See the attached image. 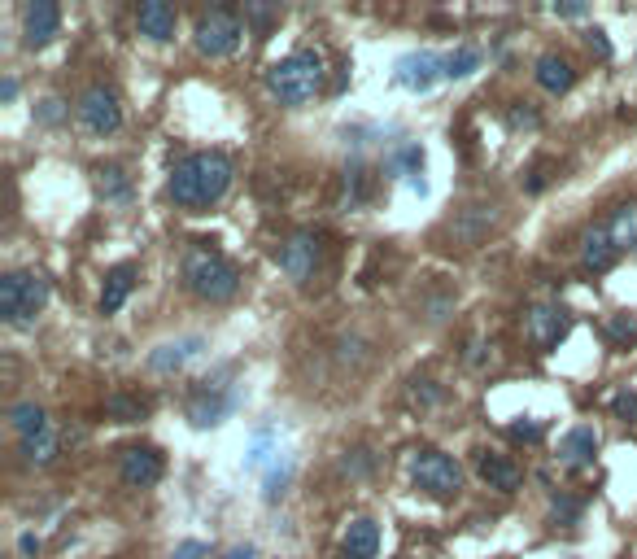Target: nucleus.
Masks as SVG:
<instances>
[{"label": "nucleus", "instance_id": "nucleus-25", "mask_svg": "<svg viewBox=\"0 0 637 559\" xmlns=\"http://www.w3.org/2000/svg\"><path fill=\"white\" fill-rule=\"evenodd\" d=\"M18 455H22V463H31V468H48V463L57 459V428L48 424L44 433L27 437V442L18 446Z\"/></svg>", "mask_w": 637, "mask_h": 559}, {"label": "nucleus", "instance_id": "nucleus-18", "mask_svg": "<svg viewBox=\"0 0 637 559\" xmlns=\"http://www.w3.org/2000/svg\"><path fill=\"white\" fill-rule=\"evenodd\" d=\"M476 472H480V481H485L489 490H498V494H515V490H520V481H524V472L515 468L511 459L489 455V450H480V455H476Z\"/></svg>", "mask_w": 637, "mask_h": 559}, {"label": "nucleus", "instance_id": "nucleus-8", "mask_svg": "<svg viewBox=\"0 0 637 559\" xmlns=\"http://www.w3.org/2000/svg\"><path fill=\"white\" fill-rule=\"evenodd\" d=\"M446 79V57L432 53V49H415V53H402L398 66H393V83L406 92H432L437 83Z\"/></svg>", "mask_w": 637, "mask_h": 559}, {"label": "nucleus", "instance_id": "nucleus-32", "mask_svg": "<svg viewBox=\"0 0 637 559\" xmlns=\"http://www.w3.org/2000/svg\"><path fill=\"white\" fill-rule=\"evenodd\" d=\"M581 498H568V494H555L550 498V516L559 520V525H576V520H581Z\"/></svg>", "mask_w": 637, "mask_h": 559}, {"label": "nucleus", "instance_id": "nucleus-44", "mask_svg": "<svg viewBox=\"0 0 637 559\" xmlns=\"http://www.w3.org/2000/svg\"><path fill=\"white\" fill-rule=\"evenodd\" d=\"M14 97H18V79H9V75H5V83H0V101L9 105Z\"/></svg>", "mask_w": 637, "mask_h": 559}, {"label": "nucleus", "instance_id": "nucleus-45", "mask_svg": "<svg viewBox=\"0 0 637 559\" xmlns=\"http://www.w3.org/2000/svg\"><path fill=\"white\" fill-rule=\"evenodd\" d=\"M223 559H258V551H254V546H232Z\"/></svg>", "mask_w": 637, "mask_h": 559}, {"label": "nucleus", "instance_id": "nucleus-20", "mask_svg": "<svg viewBox=\"0 0 637 559\" xmlns=\"http://www.w3.org/2000/svg\"><path fill=\"white\" fill-rule=\"evenodd\" d=\"M380 551V525L367 516H358L350 529H345V542H341V559H376Z\"/></svg>", "mask_w": 637, "mask_h": 559}, {"label": "nucleus", "instance_id": "nucleus-36", "mask_svg": "<svg viewBox=\"0 0 637 559\" xmlns=\"http://www.w3.org/2000/svg\"><path fill=\"white\" fill-rule=\"evenodd\" d=\"M66 118V101H57V97H48L40 105V123H62Z\"/></svg>", "mask_w": 637, "mask_h": 559}, {"label": "nucleus", "instance_id": "nucleus-24", "mask_svg": "<svg viewBox=\"0 0 637 559\" xmlns=\"http://www.w3.org/2000/svg\"><path fill=\"white\" fill-rule=\"evenodd\" d=\"M607 232H611V241H616V249H637V201L616 206L607 214Z\"/></svg>", "mask_w": 637, "mask_h": 559}, {"label": "nucleus", "instance_id": "nucleus-4", "mask_svg": "<svg viewBox=\"0 0 637 559\" xmlns=\"http://www.w3.org/2000/svg\"><path fill=\"white\" fill-rule=\"evenodd\" d=\"M48 280L35 276V271H9L5 280H0V319H5L9 328H31L35 315L48 306Z\"/></svg>", "mask_w": 637, "mask_h": 559}, {"label": "nucleus", "instance_id": "nucleus-29", "mask_svg": "<svg viewBox=\"0 0 637 559\" xmlns=\"http://www.w3.org/2000/svg\"><path fill=\"white\" fill-rule=\"evenodd\" d=\"M472 70H480V49H472V44H459L454 53H446V79H467Z\"/></svg>", "mask_w": 637, "mask_h": 559}, {"label": "nucleus", "instance_id": "nucleus-16", "mask_svg": "<svg viewBox=\"0 0 637 559\" xmlns=\"http://www.w3.org/2000/svg\"><path fill=\"white\" fill-rule=\"evenodd\" d=\"M232 411H236V394H219V385H206L197 398L188 402V420L197 424V428L223 424Z\"/></svg>", "mask_w": 637, "mask_h": 559}, {"label": "nucleus", "instance_id": "nucleus-33", "mask_svg": "<svg viewBox=\"0 0 637 559\" xmlns=\"http://www.w3.org/2000/svg\"><path fill=\"white\" fill-rule=\"evenodd\" d=\"M607 337L611 341H637V319L633 315H607Z\"/></svg>", "mask_w": 637, "mask_h": 559}, {"label": "nucleus", "instance_id": "nucleus-6", "mask_svg": "<svg viewBox=\"0 0 637 559\" xmlns=\"http://www.w3.org/2000/svg\"><path fill=\"white\" fill-rule=\"evenodd\" d=\"M75 114H79V123H83V132L88 136H114L118 127H123V105H118V92L114 88H105V83H92L88 92L79 97L75 105Z\"/></svg>", "mask_w": 637, "mask_h": 559}, {"label": "nucleus", "instance_id": "nucleus-9", "mask_svg": "<svg viewBox=\"0 0 637 559\" xmlns=\"http://www.w3.org/2000/svg\"><path fill=\"white\" fill-rule=\"evenodd\" d=\"M319 267V232H293L280 245V271L293 284H306Z\"/></svg>", "mask_w": 637, "mask_h": 559}, {"label": "nucleus", "instance_id": "nucleus-26", "mask_svg": "<svg viewBox=\"0 0 637 559\" xmlns=\"http://www.w3.org/2000/svg\"><path fill=\"white\" fill-rule=\"evenodd\" d=\"M9 428L27 442V437H35V433H44V428H48V415H44L40 402H18V407H9Z\"/></svg>", "mask_w": 637, "mask_h": 559}, {"label": "nucleus", "instance_id": "nucleus-23", "mask_svg": "<svg viewBox=\"0 0 637 559\" xmlns=\"http://www.w3.org/2000/svg\"><path fill=\"white\" fill-rule=\"evenodd\" d=\"M280 459H284V450H280V437H275V428H258L254 442H249L245 468H254V472H271Z\"/></svg>", "mask_w": 637, "mask_h": 559}, {"label": "nucleus", "instance_id": "nucleus-13", "mask_svg": "<svg viewBox=\"0 0 637 559\" xmlns=\"http://www.w3.org/2000/svg\"><path fill=\"white\" fill-rule=\"evenodd\" d=\"M57 31H62V9H57L53 0H35V5H27V14H22V40H27V49L53 44Z\"/></svg>", "mask_w": 637, "mask_h": 559}, {"label": "nucleus", "instance_id": "nucleus-3", "mask_svg": "<svg viewBox=\"0 0 637 559\" xmlns=\"http://www.w3.org/2000/svg\"><path fill=\"white\" fill-rule=\"evenodd\" d=\"M184 289L201 302H232L240 293V271L214 249H188L184 254Z\"/></svg>", "mask_w": 637, "mask_h": 559}, {"label": "nucleus", "instance_id": "nucleus-2", "mask_svg": "<svg viewBox=\"0 0 637 559\" xmlns=\"http://www.w3.org/2000/svg\"><path fill=\"white\" fill-rule=\"evenodd\" d=\"M323 79H328V70H323V53L319 49H297V53L280 57V62L267 70V88L275 92V101H280V105L315 101L323 92Z\"/></svg>", "mask_w": 637, "mask_h": 559}, {"label": "nucleus", "instance_id": "nucleus-43", "mask_svg": "<svg viewBox=\"0 0 637 559\" xmlns=\"http://www.w3.org/2000/svg\"><path fill=\"white\" fill-rule=\"evenodd\" d=\"M354 455L358 459H345V472H367L371 468V455H367V450H354Z\"/></svg>", "mask_w": 637, "mask_h": 559}, {"label": "nucleus", "instance_id": "nucleus-30", "mask_svg": "<svg viewBox=\"0 0 637 559\" xmlns=\"http://www.w3.org/2000/svg\"><path fill=\"white\" fill-rule=\"evenodd\" d=\"M288 481H293V459L284 455V459L267 472V481H262V498H267V503H280V494H284Z\"/></svg>", "mask_w": 637, "mask_h": 559}, {"label": "nucleus", "instance_id": "nucleus-27", "mask_svg": "<svg viewBox=\"0 0 637 559\" xmlns=\"http://www.w3.org/2000/svg\"><path fill=\"white\" fill-rule=\"evenodd\" d=\"M96 193H101L105 201H127L131 197V180H127V171L123 166H101L96 171Z\"/></svg>", "mask_w": 637, "mask_h": 559}, {"label": "nucleus", "instance_id": "nucleus-39", "mask_svg": "<svg viewBox=\"0 0 637 559\" xmlns=\"http://www.w3.org/2000/svg\"><path fill=\"white\" fill-rule=\"evenodd\" d=\"M507 123L511 127H542V118H537L533 110H524V105H515V110L507 114Z\"/></svg>", "mask_w": 637, "mask_h": 559}, {"label": "nucleus", "instance_id": "nucleus-10", "mask_svg": "<svg viewBox=\"0 0 637 559\" xmlns=\"http://www.w3.org/2000/svg\"><path fill=\"white\" fill-rule=\"evenodd\" d=\"M162 472H166V463L153 446H131V450H123V459H118V477H123V485H131V490L158 485Z\"/></svg>", "mask_w": 637, "mask_h": 559}, {"label": "nucleus", "instance_id": "nucleus-34", "mask_svg": "<svg viewBox=\"0 0 637 559\" xmlns=\"http://www.w3.org/2000/svg\"><path fill=\"white\" fill-rule=\"evenodd\" d=\"M542 433H546V424H537V420H515L511 424L515 442H542Z\"/></svg>", "mask_w": 637, "mask_h": 559}, {"label": "nucleus", "instance_id": "nucleus-41", "mask_svg": "<svg viewBox=\"0 0 637 559\" xmlns=\"http://www.w3.org/2000/svg\"><path fill=\"white\" fill-rule=\"evenodd\" d=\"M206 555V542H179L171 559H201Z\"/></svg>", "mask_w": 637, "mask_h": 559}, {"label": "nucleus", "instance_id": "nucleus-5", "mask_svg": "<svg viewBox=\"0 0 637 559\" xmlns=\"http://www.w3.org/2000/svg\"><path fill=\"white\" fill-rule=\"evenodd\" d=\"M411 477H415V485L424 494H432V498H454L463 490V468L454 463L446 450H419V455L411 459Z\"/></svg>", "mask_w": 637, "mask_h": 559}, {"label": "nucleus", "instance_id": "nucleus-35", "mask_svg": "<svg viewBox=\"0 0 637 559\" xmlns=\"http://www.w3.org/2000/svg\"><path fill=\"white\" fill-rule=\"evenodd\" d=\"M546 184H550V162H537L533 171H528V184L524 188H528V193H542Z\"/></svg>", "mask_w": 637, "mask_h": 559}, {"label": "nucleus", "instance_id": "nucleus-17", "mask_svg": "<svg viewBox=\"0 0 637 559\" xmlns=\"http://www.w3.org/2000/svg\"><path fill=\"white\" fill-rule=\"evenodd\" d=\"M175 9L166 5V0H144L140 5V14H136V27L144 40H153V44H166V40H175Z\"/></svg>", "mask_w": 637, "mask_h": 559}, {"label": "nucleus", "instance_id": "nucleus-28", "mask_svg": "<svg viewBox=\"0 0 637 559\" xmlns=\"http://www.w3.org/2000/svg\"><path fill=\"white\" fill-rule=\"evenodd\" d=\"M367 201V171L363 162H354L350 171H345V193H341V210H358Z\"/></svg>", "mask_w": 637, "mask_h": 559}, {"label": "nucleus", "instance_id": "nucleus-31", "mask_svg": "<svg viewBox=\"0 0 637 559\" xmlns=\"http://www.w3.org/2000/svg\"><path fill=\"white\" fill-rule=\"evenodd\" d=\"M105 411H110L118 424L144 420V402H140V398H127V394H110V398H105Z\"/></svg>", "mask_w": 637, "mask_h": 559}, {"label": "nucleus", "instance_id": "nucleus-14", "mask_svg": "<svg viewBox=\"0 0 637 559\" xmlns=\"http://www.w3.org/2000/svg\"><path fill=\"white\" fill-rule=\"evenodd\" d=\"M201 350H206V337H175V341H162L158 350H149V372H153V376H171V372H179V367H188Z\"/></svg>", "mask_w": 637, "mask_h": 559}, {"label": "nucleus", "instance_id": "nucleus-19", "mask_svg": "<svg viewBox=\"0 0 637 559\" xmlns=\"http://www.w3.org/2000/svg\"><path fill=\"white\" fill-rule=\"evenodd\" d=\"M594 455H598V433L590 424L563 433V442H559V463H563V468H585V463H594Z\"/></svg>", "mask_w": 637, "mask_h": 559}, {"label": "nucleus", "instance_id": "nucleus-15", "mask_svg": "<svg viewBox=\"0 0 637 559\" xmlns=\"http://www.w3.org/2000/svg\"><path fill=\"white\" fill-rule=\"evenodd\" d=\"M616 241H611V232H607V223H594V228H585L581 236V267L585 271H594V276H603V271L616 267Z\"/></svg>", "mask_w": 637, "mask_h": 559}, {"label": "nucleus", "instance_id": "nucleus-11", "mask_svg": "<svg viewBox=\"0 0 637 559\" xmlns=\"http://www.w3.org/2000/svg\"><path fill=\"white\" fill-rule=\"evenodd\" d=\"M524 328H528V341H533L537 350H555L563 337H568V328H572V315L563 311V306H533L524 319Z\"/></svg>", "mask_w": 637, "mask_h": 559}, {"label": "nucleus", "instance_id": "nucleus-7", "mask_svg": "<svg viewBox=\"0 0 637 559\" xmlns=\"http://www.w3.org/2000/svg\"><path fill=\"white\" fill-rule=\"evenodd\" d=\"M240 35H245V27H240V18L232 14V9H210V14H201L197 22V53L206 57H232L240 49Z\"/></svg>", "mask_w": 637, "mask_h": 559}, {"label": "nucleus", "instance_id": "nucleus-40", "mask_svg": "<svg viewBox=\"0 0 637 559\" xmlns=\"http://www.w3.org/2000/svg\"><path fill=\"white\" fill-rule=\"evenodd\" d=\"M245 18H254L258 27H267L271 18H280V9H271V5H245Z\"/></svg>", "mask_w": 637, "mask_h": 559}, {"label": "nucleus", "instance_id": "nucleus-12", "mask_svg": "<svg viewBox=\"0 0 637 559\" xmlns=\"http://www.w3.org/2000/svg\"><path fill=\"white\" fill-rule=\"evenodd\" d=\"M384 171L393 175V180H406L411 184V193L424 197L428 184H424V149L415 145V140H402V145H393L384 153Z\"/></svg>", "mask_w": 637, "mask_h": 559}, {"label": "nucleus", "instance_id": "nucleus-42", "mask_svg": "<svg viewBox=\"0 0 637 559\" xmlns=\"http://www.w3.org/2000/svg\"><path fill=\"white\" fill-rule=\"evenodd\" d=\"M555 14H559V18H585V14H590V9H585V5H576V0H563V5H555Z\"/></svg>", "mask_w": 637, "mask_h": 559}, {"label": "nucleus", "instance_id": "nucleus-22", "mask_svg": "<svg viewBox=\"0 0 637 559\" xmlns=\"http://www.w3.org/2000/svg\"><path fill=\"white\" fill-rule=\"evenodd\" d=\"M533 75H537V83L550 92V97H563V92L576 83V70L563 62L559 53H546V57H537V66H533Z\"/></svg>", "mask_w": 637, "mask_h": 559}, {"label": "nucleus", "instance_id": "nucleus-38", "mask_svg": "<svg viewBox=\"0 0 637 559\" xmlns=\"http://www.w3.org/2000/svg\"><path fill=\"white\" fill-rule=\"evenodd\" d=\"M590 49L603 57V62H611V53H616V49H611V40H607V31H603V27H594V31H590Z\"/></svg>", "mask_w": 637, "mask_h": 559}, {"label": "nucleus", "instance_id": "nucleus-21", "mask_svg": "<svg viewBox=\"0 0 637 559\" xmlns=\"http://www.w3.org/2000/svg\"><path fill=\"white\" fill-rule=\"evenodd\" d=\"M131 289H136V267H131V263H118L110 276H105V284H101V315L123 311V302L131 297Z\"/></svg>", "mask_w": 637, "mask_h": 559}, {"label": "nucleus", "instance_id": "nucleus-1", "mask_svg": "<svg viewBox=\"0 0 637 559\" xmlns=\"http://www.w3.org/2000/svg\"><path fill=\"white\" fill-rule=\"evenodd\" d=\"M232 175H236V166L227 153H219V149L188 153L184 162H175L166 193H171V201L184 210H210L214 201H223V193L232 188Z\"/></svg>", "mask_w": 637, "mask_h": 559}, {"label": "nucleus", "instance_id": "nucleus-46", "mask_svg": "<svg viewBox=\"0 0 637 559\" xmlns=\"http://www.w3.org/2000/svg\"><path fill=\"white\" fill-rule=\"evenodd\" d=\"M35 551H40V542H35L31 533H27V538H22V555H35Z\"/></svg>", "mask_w": 637, "mask_h": 559}, {"label": "nucleus", "instance_id": "nucleus-37", "mask_svg": "<svg viewBox=\"0 0 637 559\" xmlns=\"http://www.w3.org/2000/svg\"><path fill=\"white\" fill-rule=\"evenodd\" d=\"M611 407H616V415H624V420L637 424V394H629V389H624V394H616V402H611Z\"/></svg>", "mask_w": 637, "mask_h": 559}]
</instances>
